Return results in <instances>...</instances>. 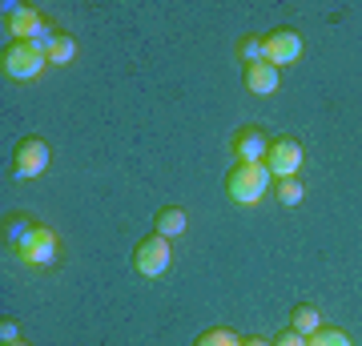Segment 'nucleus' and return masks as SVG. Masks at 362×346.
Instances as JSON below:
<instances>
[{"mask_svg":"<svg viewBox=\"0 0 362 346\" xmlns=\"http://www.w3.org/2000/svg\"><path fill=\"white\" fill-rule=\"evenodd\" d=\"M40 230V221L33 218V214H4V226H0V238H4V250H13V254H21L25 250V242L33 238V233Z\"/></svg>","mask_w":362,"mask_h":346,"instance_id":"nucleus-9","label":"nucleus"},{"mask_svg":"<svg viewBox=\"0 0 362 346\" xmlns=\"http://www.w3.org/2000/svg\"><path fill=\"white\" fill-rule=\"evenodd\" d=\"M233 154H238V161L254 166V161H266L270 142H266V133H262V129L246 125V129H238V133H233Z\"/></svg>","mask_w":362,"mask_h":346,"instance_id":"nucleus-10","label":"nucleus"},{"mask_svg":"<svg viewBox=\"0 0 362 346\" xmlns=\"http://www.w3.org/2000/svg\"><path fill=\"white\" fill-rule=\"evenodd\" d=\"M290 330L306 334V338L322 330V314H318V306H310V302H298V306L290 310Z\"/></svg>","mask_w":362,"mask_h":346,"instance_id":"nucleus-13","label":"nucleus"},{"mask_svg":"<svg viewBox=\"0 0 362 346\" xmlns=\"http://www.w3.org/2000/svg\"><path fill=\"white\" fill-rule=\"evenodd\" d=\"M246 85H250V93H258V97H270V93H278V85H282V81H278V69H274V64H250L246 69Z\"/></svg>","mask_w":362,"mask_h":346,"instance_id":"nucleus-11","label":"nucleus"},{"mask_svg":"<svg viewBox=\"0 0 362 346\" xmlns=\"http://www.w3.org/2000/svg\"><path fill=\"white\" fill-rule=\"evenodd\" d=\"M45 64H49L45 49L28 45V40H13V45H4V52H0V73L8 81H33V77H40Z\"/></svg>","mask_w":362,"mask_h":346,"instance_id":"nucleus-3","label":"nucleus"},{"mask_svg":"<svg viewBox=\"0 0 362 346\" xmlns=\"http://www.w3.org/2000/svg\"><path fill=\"white\" fill-rule=\"evenodd\" d=\"M274 346H306V334H298V330H282L278 338H274Z\"/></svg>","mask_w":362,"mask_h":346,"instance_id":"nucleus-20","label":"nucleus"},{"mask_svg":"<svg viewBox=\"0 0 362 346\" xmlns=\"http://www.w3.org/2000/svg\"><path fill=\"white\" fill-rule=\"evenodd\" d=\"M302 161H306V149L298 145V137H274V142H270V154H266V169L274 173V181L298 178Z\"/></svg>","mask_w":362,"mask_h":346,"instance_id":"nucleus-5","label":"nucleus"},{"mask_svg":"<svg viewBox=\"0 0 362 346\" xmlns=\"http://www.w3.org/2000/svg\"><path fill=\"white\" fill-rule=\"evenodd\" d=\"M4 25L13 33L16 40H28V45H37V49L49 52V45L57 40V28L45 13L37 8H28V4H4Z\"/></svg>","mask_w":362,"mask_h":346,"instance_id":"nucleus-2","label":"nucleus"},{"mask_svg":"<svg viewBox=\"0 0 362 346\" xmlns=\"http://www.w3.org/2000/svg\"><path fill=\"white\" fill-rule=\"evenodd\" d=\"M57 254H61V242H57V233H52L49 226L40 221V230L28 238L25 250H21L16 258H21L25 266H33V270H49L52 262H57Z\"/></svg>","mask_w":362,"mask_h":346,"instance_id":"nucleus-8","label":"nucleus"},{"mask_svg":"<svg viewBox=\"0 0 362 346\" xmlns=\"http://www.w3.org/2000/svg\"><path fill=\"white\" fill-rule=\"evenodd\" d=\"M306 346H350V338L342 330H334V326H322L318 334H310V338H306Z\"/></svg>","mask_w":362,"mask_h":346,"instance_id":"nucleus-18","label":"nucleus"},{"mask_svg":"<svg viewBox=\"0 0 362 346\" xmlns=\"http://www.w3.org/2000/svg\"><path fill=\"white\" fill-rule=\"evenodd\" d=\"M194 346H242V338L233 330H226V326H214V330H206Z\"/></svg>","mask_w":362,"mask_h":346,"instance_id":"nucleus-16","label":"nucleus"},{"mask_svg":"<svg viewBox=\"0 0 362 346\" xmlns=\"http://www.w3.org/2000/svg\"><path fill=\"white\" fill-rule=\"evenodd\" d=\"M157 233H161V238H169V242H173V238H177V233H185V226H189V214H185V209H181V205H161V209H157Z\"/></svg>","mask_w":362,"mask_h":346,"instance_id":"nucleus-12","label":"nucleus"},{"mask_svg":"<svg viewBox=\"0 0 362 346\" xmlns=\"http://www.w3.org/2000/svg\"><path fill=\"white\" fill-rule=\"evenodd\" d=\"M262 52H266V64L278 69V64H294L306 52V45H302V37L294 28H274V33L262 37Z\"/></svg>","mask_w":362,"mask_h":346,"instance_id":"nucleus-6","label":"nucleus"},{"mask_svg":"<svg viewBox=\"0 0 362 346\" xmlns=\"http://www.w3.org/2000/svg\"><path fill=\"white\" fill-rule=\"evenodd\" d=\"M274 197L282 205H298L302 197H306V185L298 178H282V181H274Z\"/></svg>","mask_w":362,"mask_h":346,"instance_id":"nucleus-15","label":"nucleus"},{"mask_svg":"<svg viewBox=\"0 0 362 346\" xmlns=\"http://www.w3.org/2000/svg\"><path fill=\"white\" fill-rule=\"evenodd\" d=\"M0 342H4V346H8V342H21V326L4 318V322H0Z\"/></svg>","mask_w":362,"mask_h":346,"instance_id":"nucleus-19","label":"nucleus"},{"mask_svg":"<svg viewBox=\"0 0 362 346\" xmlns=\"http://www.w3.org/2000/svg\"><path fill=\"white\" fill-rule=\"evenodd\" d=\"M45 57H49V64H69L73 57H77V40L69 37V33H57V40L49 45Z\"/></svg>","mask_w":362,"mask_h":346,"instance_id":"nucleus-14","label":"nucleus"},{"mask_svg":"<svg viewBox=\"0 0 362 346\" xmlns=\"http://www.w3.org/2000/svg\"><path fill=\"white\" fill-rule=\"evenodd\" d=\"M242 346H274V342H266V338H258V334H250V338H242Z\"/></svg>","mask_w":362,"mask_h":346,"instance_id":"nucleus-21","label":"nucleus"},{"mask_svg":"<svg viewBox=\"0 0 362 346\" xmlns=\"http://www.w3.org/2000/svg\"><path fill=\"white\" fill-rule=\"evenodd\" d=\"M52 161V149L45 137H25V142L16 145V154H13V169H16V178H40L45 169H49Z\"/></svg>","mask_w":362,"mask_h":346,"instance_id":"nucleus-7","label":"nucleus"},{"mask_svg":"<svg viewBox=\"0 0 362 346\" xmlns=\"http://www.w3.org/2000/svg\"><path fill=\"white\" fill-rule=\"evenodd\" d=\"M8 346H28V342H8Z\"/></svg>","mask_w":362,"mask_h":346,"instance_id":"nucleus-22","label":"nucleus"},{"mask_svg":"<svg viewBox=\"0 0 362 346\" xmlns=\"http://www.w3.org/2000/svg\"><path fill=\"white\" fill-rule=\"evenodd\" d=\"M238 57L246 61V69H250V64H262V61H266V52H262V37H242V40H238Z\"/></svg>","mask_w":362,"mask_h":346,"instance_id":"nucleus-17","label":"nucleus"},{"mask_svg":"<svg viewBox=\"0 0 362 346\" xmlns=\"http://www.w3.org/2000/svg\"><path fill=\"white\" fill-rule=\"evenodd\" d=\"M266 190H274V173L266 169V161H233V169L226 173V193L233 205H254L266 197Z\"/></svg>","mask_w":362,"mask_h":346,"instance_id":"nucleus-1","label":"nucleus"},{"mask_svg":"<svg viewBox=\"0 0 362 346\" xmlns=\"http://www.w3.org/2000/svg\"><path fill=\"white\" fill-rule=\"evenodd\" d=\"M169 262H173V242L161 238V233L137 242V250H133V270H137L141 278H161L169 270Z\"/></svg>","mask_w":362,"mask_h":346,"instance_id":"nucleus-4","label":"nucleus"}]
</instances>
